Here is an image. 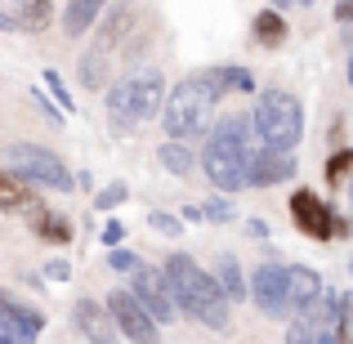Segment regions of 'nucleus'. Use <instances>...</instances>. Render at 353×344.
Segmentation results:
<instances>
[{
	"instance_id": "42",
	"label": "nucleus",
	"mask_w": 353,
	"mask_h": 344,
	"mask_svg": "<svg viewBox=\"0 0 353 344\" xmlns=\"http://www.w3.org/2000/svg\"><path fill=\"white\" fill-rule=\"evenodd\" d=\"M345 81L353 85V50H349V63H345Z\"/></svg>"
},
{
	"instance_id": "39",
	"label": "nucleus",
	"mask_w": 353,
	"mask_h": 344,
	"mask_svg": "<svg viewBox=\"0 0 353 344\" xmlns=\"http://www.w3.org/2000/svg\"><path fill=\"white\" fill-rule=\"evenodd\" d=\"M18 27H23V18H18V14H0V32H18Z\"/></svg>"
},
{
	"instance_id": "35",
	"label": "nucleus",
	"mask_w": 353,
	"mask_h": 344,
	"mask_svg": "<svg viewBox=\"0 0 353 344\" xmlns=\"http://www.w3.org/2000/svg\"><path fill=\"white\" fill-rule=\"evenodd\" d=\"M45 277H50V282H68L72 264H68V259H50V264H45Z\"/></svg>"
},
{
	"instance_id": "7",
	"label": "nucleus",
	"mask_w": 353,
	"mask_h": 344,
	"mask_svg": "<svg viewBox=\"0 0 353 344\" xmlns=\"http://www.w3.org/2000/svg\"><path fill=\"white\" fill-rule=\"evenodd\" d=\"M295 152L291 148H273V143H259L246 152V183L250 188H277V183H291L295 179Z\"/></svg>"
},
{
	"instance_id": "24",
	"label": "nucleus",
	"mask_w": 353,
	"mask_h": 344,
	"mask_svg": "<svg viewBox=\"0 0 353 344\" xmlns=\"http://www.w3.org/2000/svg\"><path fill=\"white\" fill-rule=\"evenodd\" d=\"M219 81H224V90L228 94H255V77H250L241 63H219Z\"/></svg>"
},
{
	"instance_id": "13",
	"label": "nucleus",
	"mask_w": 353,
	"mask_h": 344,
	"mask_svg": "<svg viewBox=\"0 0 353 344\" xmlns=\"http://www.w3.org/2000/svg\"><path fill=\"white\" fill-rule=\"evenodd\" d=\"M130 90H134V125H143V121H152V117H161V108H165V77L157 68H148V72H130Z\"/></svg>"
},
{
	"instance_id": "47",
	"label": "nucleus",
	"mask_w": 353,
	"mask_h": 344,
	"mask_svg": "<svg viewBox=\"0 0 353 344\" xmlns=\"http://www.w3.org/2000/svg\"><path fill=\"white\" fill-rule=\"evenodd\" d=\"M0 344H5V340H0Z\"/></svg>"
},
{
	"instance_id": "30",
	"label": "nucleus",
	"mask_w": 353,
	"mask_h": 344,
	"mask_svg": "<svg viewBox=\"0 0 353 344\" xmlns=\"http://www.w3.org/2000/svg\"><path fill=\"white\" fill-rule=\"evenodd\" d=\"M45 85H50V94L59 99V108H63V112H72V108H77V99L68 94V85H63V77H59L54 68H45Z\"/></svg>"
},
{
	"instance_id": "2",
	"label": "nucleus",
	"mask_w": 353,
	"mask_h": 344,
	"mask_svg": "<svg viewBox=\"0 0 353 344\" xmlns=\"http://www.w3.org/2000/svg\"><path fill=\"white\" fill-rule=\"evenodd\" d=\"M224 81H219L215 68L197 72V77L179 81V85L165 94V108H161V125H165V139H201L215 130V112H219V99H224Z\"/></svg>"
},
{
	"instance_id": "36",
	"label": "nucleus",
	"mask_w": 353,
	"mask_h": 344,
	"mask_svg": "<svg viewBox=\"0 0 353 344\" xmlns=\"http://www.w3.org/2000/svg\"><path fill=\"white\" fill-rule=\"evenodd\" d=\"M336 23L345 32H353V0H336Z\"/></svg>"
},
{
	"instance_id": "28",
	"label": "nucleus",
	"mask_w": 353,
	"mask_h": 344,
	"mask_svg": "<svg viewBox=\"0 0 353 344\" xmlns=\"http://www.w3.org/2000/svg\"><path fill=\"white\" fill-rule=\"evenodd\" d=\"M201 210H206V224H233V219H237V206L228 197H210Z\"/></svg>"
},
{
	"instance_id": "5",
	"label": "nucleus",
	"mask_w": 353,
	"mask_h": 344,
	"mask_svg": "<svg viewBox=\"0 0 353 344\" xmlns=\"http://www.w3.org/2000/svg\"><path fill=\"white\" fill-rule=\"evenodd\" d=\"M246 152H250V148L233 143V139L206 134V148L197 152V165L206 170L210 188H215V192H224V197H233V192L250 188V183H246Z\"/></svg>"
},
{
	"instance_id": "16",
	"label": "nucleus",
	"mask_w": 353,
	"mask_h": 344,
	"mask_svg": "<svg viewBox=\"0 0 353 344\" xmlns=\"http://www.w3.org/2000/svg\"><path fill=\"white\" fill-rule=\"evenodd\" d=\"M77 81L85 90H108V81H112V50L90 45V50L77 59Z\"/></svg>"
},
{
	"instance_id": "20",
	"label": "nucleus",
	"mask_w": 353,
	"mask_h": 344,
	"mask_svg": "<svg viewBox=\"0 0 353 344\" xmlns=\"http://www.w3.org/2000/svg\"><path fill=\"white\" fill-rule=\"evenodd\" d=\"M108 117H112V125L125 134V130H134V90H130V77H121L108 85Z\"/></svg>"
},
{
	"instance_id": "11",
	"label": "nucleus",
	"mask_w": 353,
	"mask_h": 344,
	"mask_svg": "<svg viewBox=\"0 0 353 344\" xmlns=\"http://www.w3.org/2000/svg\"><path fill=\"white\" fill-rule=\"evenodd\" d=\"M139 18H143V5H134V0H112V9H103V18L94 23V45H103V50H121V45L134 36Z\"/></svg>"
},
{
	"instance_id": "3",
	"label": "nucleus",
	"mask_w": 353,
	"mask_h": 344,
	"mask_svg": "<svg viewBox=\"0 0 353 344\" xmlns=\"http://www.w3.org/2000/svg\"><path fill=\"white\" fill-rule=\"evenodd\" d=\"M0 165L27 183V188H50V192H77V174L63 165L54 148L41 143H5L0 148Z\"/></svg>"
},
{
	"instance_id": "19",
	"label": "nucleus",
	"mask_w": 353,
	"mask_h": 344,
	"mask_svg": "<svg viewBox=\"0 0 353 344\" xmlns=\"http://www.w3.org/2000/svg\"><path fill=\"white\" fill-rule=\"evenodd\" d=\"M157 161H161L165 174H174V179H188L192 165H197V152H192L188 139H165V143L157 148Z\"/></svg>"
},
{
	"instance_id": "9",
	"label": "nucleus",
	"mask_w": 353,
	"mask_h": 344,
	"mask_svg": "<svg viewBox=\"0 0 353 344\" xmlns=\"http://www.w3.org/2000/svg\"><path fill=\"white\" fill-rule=\"evenodd\" d=\"M108 309H112V318H117V327H121L125 340H134V344H157L161 340V331H157L161 322L139 304L134 291H112L108 295Z\"/></svg>"
},
{
	"instance_id": "32",
	"label": "nucleus",
	"mask_w": 353,
	"mask_h": 344,
	"mask_svg": "<svg viewBox=\"0 0 353 344\" xmlns=\"http://www.w3.org/2000/svg\"><path fill=\"white\" fill-rule=\"evenodd\" d=\"M318 336H322V331H309V327H304L300 318H291V331H286V344H313Z\"/></svg>"
},
{
	"instance_id": "46",
	"label": "nucleus",
	"mask_w": 353,
	"mask_h": 344,
	"mask_svg": "<svg viewBox=\"0 0 353 344\" xmlns=\"http://www.w3.org/2000/svg\"><path fill=\"white\" fill-rule=\"evenodd\" d=\"M349 273H353V259H349Z\"/></svg>"
},
{
	"instance_id": "29",
	"label": "nucleus",
	"mask_w": 353,
	"mask_h": 344,
	"mask_svg": "<svg viewBox=\"0 0 353 344\" xmlns=\"http://www.w3.org/2000/svg\"><path fill=\"white\" fill-rule=\"evenodd\" d=\"M108 268H112V273H134V268H139V255L130 246H112V250H108Z\"/></svg>"
},
{
	"instance_id": "23",
	"label": "nucleus",
	"mask_w": 353,
	"mask_h": 344,
	"mask_svg": "<svg viewBox=\"0 0 353 344\" xmlns=\"http://www.w3.org/2000/svg\"><path fill=\"white\" fill-rule=\"evenodd\" d=\"M27 206H32V188L0 165V210L9 215V210H27Z\"/></svg>"
},
{
	"instance_id": "40",
	"label": "nucleus",
	"mask_w": 353,
	"mask_h": 344,
	"mask_svg": "<svg viewBox=\"0 0 353 344\" xmlns=\"http://www.w3.org/2000/svg\"><path fill=\"white\" fill-rule=\"evenodd\" d=\"M353 232V219H336V237H349Z\"/></svg>"
},
{
	"instance_id": "41",
	"label": "nucleus",
	"mask_w": 353,
	"mask_h": 344,
	"mask_svg": "<svg viewBox=\"0 0 353 344\" xmlns=\"http://www.w3.org/2000/svg\"><path fill=\"white\" fill-rule=\"evenodd\" d=\"M313 344H336V331H322V336L313 340Z\"/></svg>"
},
{
	"instance_id": "38",
	"label": "nucleus",
	"mask_w": 353,
	"mask_h": 344,
	"mask_svg": "<svg viewBox=\"0 0 353 344\" xmlns=\"http://www.w3.org/2000/svg\"><path fill=\"white\" fill-rule=\"evenodd\" d=\"M201 219H206V210H201V206H183V224H201Z\"/></svg>"
},
{
	"instance_id": "1",
	"label": "nucleus",
	"mask_w": 353,
	"mask_h": 344,
	"mask_svg": "<svg viewBox=\"0 0 353 344\" xmlns=\"http://www.w3.org/2000/svg\"><path fill=\"white\" fill-rule=\"evenodd\" d=\"M161 273L170 282V295H174V309L179 313H188L192 322H201L215 336L233 331V300L224 295L215 273H206L192 255H165Z\"/></svg>"
},
{
	"instance_id": "25",
	"label": "nucleus",
	"mask_w": 353,
	"mask_h": 344,
	"mask_svg": "<svg viewBox=\"0 0 353 344\" xmlns=\"http://www.w3.org/2000/svg\"><path fill=\"white\" fill-rule=\"evenodd\" d=\"M23 32H45L54 18V0H23Z\"/></svg>"
},
{
	"instance_id": "34",
	"label": "nucleus",
	"mask_w": 353,
	"mask_h": 344,
	"mask_svg": "<svg viewBox=\"0 0 353 344\" xmlns=\"http://www.w3.org/2000/svg\"><path fill=\"white\" fill-rule=\"evenodd\" d=\"M121 241H125V224H121V219H108L103 224V246L112 250V246H121Z\"/></svg>"
},
{
	"instance_id": "4",
	"label": "nucleus",
	"mask_w": 353,
	"mask_h": 344,
	"mask_svg": "<svg viewBox=\"0 0 353 344\" xmlns=\"http://www.w3.org/2000/svg\"><path fill=\"white\" fill-rule=\"evenodd\" d=\"M250 121L259 130V143L273 148H300L304 139V103L291 94V90H259L255 108H250Z\"/></svg>"
},
{
	"instance_id": "14",
	"label": "nucleus",
	"mask_w": 353,
	"mask_h": 344,
	"mask_svg": "<svg viewBox=\"0 0 353 344\" xmlns=\"http://www.w3.org/2000/svg\"><path fill=\"white\" fill-rule=\"evenodd\" d=\"M322 291H327V286H322V273H318V268H309V264H286V300H291V318L309 309Z\"/></svg>"
},
{
	"instance_id": "18",
	"label": "nucleus",
	"mask_w": 353,
	"mask_h": 344,
	"mask_svg": "<svg viewBox=\"0 0 353 344\" xmlns=\"http://www.w3.org/2000/svg\"><path fill=\"white\" fill-rule=\"evenodd\" d=\"M250 36H255V45H264V50H282L286 36H291L286 14H282V9H259L255 23H250Z\"/></svg>"
},
{
	"instance_id": "21",
	"label": "nucleus",
	"mask_w": 353,
	"mask_h": 344,
	"mask_svg": "<svg viewBox=\"0 0 353 344\" xmlns=\"http://www.w3.org/2000/svg\"><path fill=\"white\" fill-rule=\"evenodd\" d=\"M215 277H219V286H224V295H228L233 304L250 300V277L241 273L237 255H219V264H215Z\"/></svg>"
},
{
	"instance_id": "43",
	"label": "nucleus",
	"mask_w": 353,
	"mask_h": 344,
	"mask_svg": "<svg viewBox=\"0 0 353 344\" xmlns=\"http://www.w3.org/2000/svg\"><path fill=\"white\" fill-rule=\"evenodd\" d=\"M268 5H273V9H291L295 0H268Z\"/></svg>"
},
{
	"instance_id": "15",
	"label": "nucleus",
	"mask_w": 353,
	"mask_h": 344,
	"mask_svg": "<svg viewBox=\"0 0 353 344\" xmlns=\"http://www.w3.org/2000/svg\"><path fill=\"white\" fill-rule=\"evenodd\" d=\"M108 5L112 0H68L63 5V32H68V41H81L85 32H94V23L103 18Z\"/></svg>"
},
{
	"instance_id": "44",
	"label": "nucleus",
	"mask_w": 353,
	"mask_h": 344,
	"mask_svg": "<svg viewBox=\"0 0 353 344\" xmlns=\"http://www.w3.org/2000/svg\"><path fill=\"white\" fill-rule=\"evenodd\" d=\"M313 5V0H295V9H309Z\"/></svg>"
},
{
	"instance_id": "12",
	"label": "nucleus",
	"mask_w": 353,
	"mask_h": 344,
	"mask_svg": "<svg viewBox=\"0 0 353 344\" xmlns=\"http://www.w3.org/2000/svg\"><path fill=\"white\" fill-rule=\"evenodd\" d=\"M72 327L85 344H117L121 340V327L112 318V309L99 300H77L72 304Z\"/></svg>"
},
{
	"instance_id": "33",
	"label": "nucleus",
	"mask_w": 353,
	"mask_h": 344,
	"mask_svg": "<svg viewBox=\"0 0 353 344\" xmlns=\"http://www.w3.org/2000/svg\"><path fill=\"white\" fill-rule=\"evenodd\" d=\"M32 99H36V103H41V117H45V121H50V125H63V108H54V103H50V99H45V94H41V90H32Z\"/></svg>"
},
{
	"instance_id": "10",
	"label": "nucleus",
	"mask_w": 353,
	"mask_h": 344,
	"mask_svg": "<svg viewBox=\"0 0 353 344\" xmlns=\"http://www.w3.org/2000/svg\"><path fill=\"white\" fill-rule=\"evenodd\" d=\"M130 291L139 295V304H143V309L152 313L157 322H174V318H179V309H174V295H170V282H165L161 268L139 264L134 273H130Z\"/></svg>"
},
{
	"instance_id": "22",
	"label": "nucleus",
	"mask_w": 353,
	"mask_h": 344,
	"mask_svg": "<svg viewBox=\"0 0 353 344\" xmlns=\"http://www.w3.org/2000/svg\"><path fill=\"white\" fill-rule=\"evenodd\" d=\"M0 340H5V344H32V340H36V331L27 327L23 318H18L14 300H9L5 291H0Z\"/></svg>"
},
{
	"instance_id": "6",
	"label": "nucleus",
	"mask_w": 353,
	"mask_h": 344,
	"mask_svg": "<svg viewBox=\"0 0 353 344\" xmlns=\"http://www.w3.org/2000/svg\"><path fill=\"white\" fill-rule=\"evenodd\" d=\"M250 304H255L264 318H277V322L291 318V300H286V264L264 259V264L250 273Z\"/></svg>"
},
{
	"instance_id": "45",
	"label": "nucleus",
	"mask_w": 353,
	"mask_h": 344,
	"mask_svg": "<svg viewBox=\"0 0 353 344\" xmlns=\"http://www.w3.org/2000/svg\"><path fill=\"white\" fill-rule=\"evenodd\" d=\"M349 201H353V179H349Z\"/></svg>"
},
{
	"instance_id": "8",
	"label": "nucleus",
	"mask_w": 353,
	"mask_h": 344,
	"mask_svg": "<svg viewBox=\"0 0 353 344\" xmlns=\"http://www.w3.org/2000/svg\"><path fill=\"white\" fill-rule=\"evenodd\" d=\"M291 224L313 241H331L336 237V215H331L327 197L313 188H295L291 192Z\"/></svg>"
},
{
	"instance_id": "37",
	"label": "nucleus",
	"mask_w": 353,
	"mask_h": 344,
	"mask_svg": "<svg viewBox=\"0 0 353 344\" xmlns=\"http://www.w3.org/2000/svg\"><path fill=\"white\" fill-rule=\"evenodd\" d=\"M241 228H246V237H250V241H264V237H268V224H264V219H246Z\"/></svg>"
},
{
	"instance_id": "17",
	"label": "nucleus",
	"mask_w": 353,
	"mask_h": 344,
	"mask_svg": "<svg viewBox=\"0 0 353 344\" xmlns=\"http://www.w3.org/2000/svg\"><path fill=\"white\" fill-rule=\"evenodd\" d=\"M32 232H36L41 241H50V246H68L77 228H72L68 215H59V210H45V206H36V201H32Z\"/></svg>"
},
{
	"instance_id": "31",
	"label": "nucleus",
	"mask_w": 353,
	"mask_h": 344,
	"mask_svg": "<svg viewBox=\"0 0 353 344\" xmlns=\"http://www.w3.org/2000/svg\"><path fill=\"white\" fill-rule=\"evenodd\" d=\"M125 197H130V188H125V183H108V188H103V192L94 197V206H99V210L108 215V210H117V206H121Z\"/></svg>"
},
{
	"instance_id": "27",
	"label": "nucleus",
	"mask_w": 353,
	"mask_h": 344,
	"mask_svg": "<svg viewBox=\"0 0 353 344\" xmlns=\"http://www.w3.org/2000/svg\"><path fill=\"white\" fill-rule=\"evenodd\" d=\"M148 228L161 237H179L188 224H183V215H170V210H148Z\"/></svg>"
},
{
	"instance_id": "26",
	"label": "nucleus",
	"mask_w": 353,
	"mask_h": 344,
	"mask_svg": "<svg viewBox=\"0 0 353 344\" xmlns=\"http://www.w3.org/2000/svg\"><path fill=\"white\" fill-rule=\"evenodd\" d=\"M345 179H353V148H336L327 156V188H340Z\"/></svg>"
}]
</instances>
